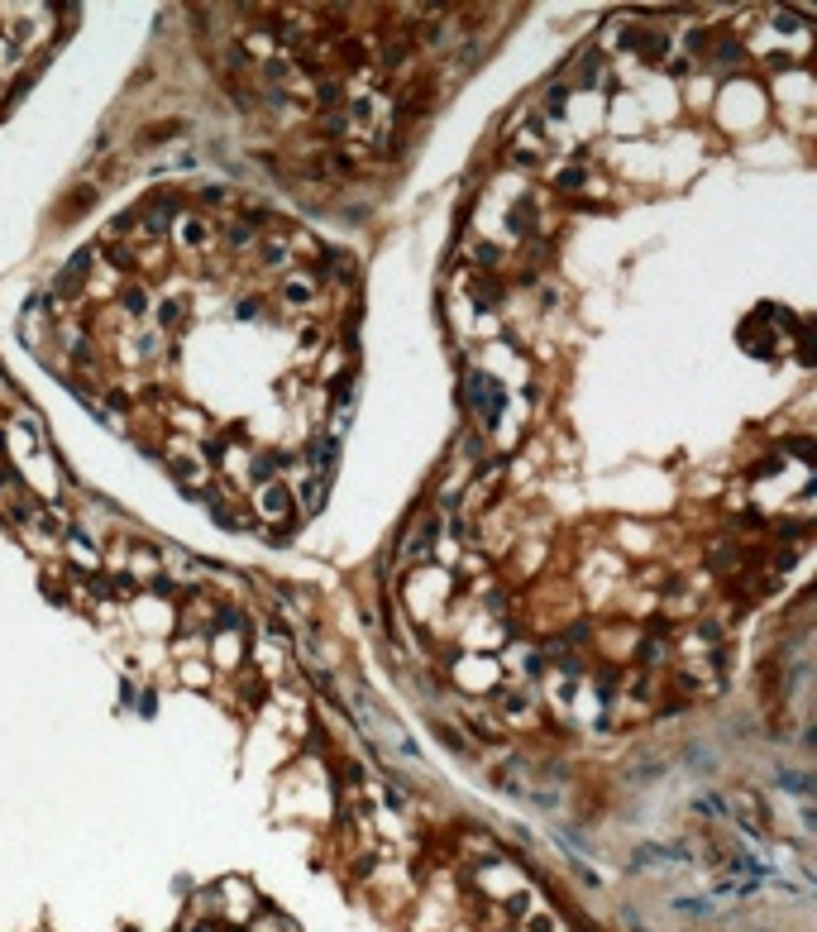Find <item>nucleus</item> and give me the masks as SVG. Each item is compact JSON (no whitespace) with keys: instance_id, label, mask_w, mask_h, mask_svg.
Masks as SVG:
<instances>
[{"instance_id":"4","label":"nucleus","mask_w":817,"mask_h":932,"mask_svg":"<svg viewBox=\"0 0 817 932\" xmlns=\"http://www.w3.org/2000/svg\"><path fill=\"white\" fill-rule=\"evenodd\" d=\"M622 48H631V53H641V58H650V63H659L664 53H669V39L655 29H641V24H631V29H622Z\"/></svg>"},{"instance_id":"18","label":"nucleus","mask_w":817,"mask_h":932,"mask_svg":"<svg viewBox=\"0 0 817 932\" xmlns=\"http://www.w3.org/2000/svg\"><path fill=\"white\" fill-rule=\"evenodd\" d=\"M287 258L292 253L282 249V244H268V249H263V263H268V268H287Z\"/></svg>"},{"instance_id":"21","label":"nucleus","mask_w":817,"mask_h":932,"mask_svg":"<svg viewBox=\"0 0 817 932\" xmlns=\"http://www.w3.org/2000/svg\"><path fill=\"white\" fill-rule=\"evenodd\" d=\"M177 129H182V125H153V129H148V134H144V139H139V143H158V139H173Z\"/></svg>"},{"instance_id":"7","label":"nucleus","mask_w":817,"mask_h":932,"mask_svg":"<svg viewBox=\"0 0 817 932\" xmlns=\"http://www.w3.org/2000/svg\"><path fill=\"white\" fill-rule=\"evenodd\" d=\"M335 63H339V67H349V72H354V67H364V63H369V44H364V39H339Z\"/></svg>"},{"instance_id":"8","label":"nucleus","mask_w":817,"mask_h":932,"mask_svg":"<svg viewBox=\"0 0 817 932\" xmlns=\"http://www.w3.org/2000/svg\"><path fill=\"white\" fill-rule=\"evenodd\" d=\"M168 469H173V478L182 483V488H192V492H196V483L206 478V469H201L196 459H182V455H173V459H168Z\"/></svg>"},{"instance_id":"5","label":"nucleus","mask_w":817,"mask_h":932,"mask_svg":"<svg viewBox=\"0 0 817 932\" xmlns=\"http://www.w3.org/2000/svg\"><path fill=\"white\" fill-rule=\"evenodd\" d=\"M435 540H440V517H426V522L406 536V545H401V559H411V564H421V559H431L435 550Z\"/></svg>"},{"instance_id":"13","label":"nucleus","mask_w":817,"mask_h":932,"mask_svg":"<svg viewBox=\"0 0 817 932\" xmlns=\"http://www.w3.org/2000/svg\"><path fill=\"white\" fill-rule=\"evenodd\" d=\"M67 545H72V554H77L81 564H96V540H86L81 531H72V536H67Z\"/></svg>"},{"instance_id":"20","label":"nucleus","mask_w":817,"mask_h":932,"mask_svg":"<svg viewBox=\"0 0 817 932\" xmlns=\"http://www.w3.org/2000/svg\"><path fill=\"white\" fill-rule=\"evenodd\" d=\"M555 182H560L564 191H574V187H583V182H588V173H583V168H569V173H560Z\"/></svg>"},{"instance_id":"16","label":"nucleus","mask_w":817,"mask_h":932,"mask_svg":"<svg viewBox=\"0 0 817 932\" xmlns=\"http://www.w3.org/2000/svg\"><path fill=\"white\" fill-rule=\"evenodd\" d=\"M235 316H240V320H258V316H263V297H254V292L240 297V301H235Z\"/></svg>"},{"instance_id":"22","label":"nucleus","mask_w":817,"mask_h":932,"mask_svg":"<svg viewBox=\"0 0 817 932\" xmlns=\"http://www.w3.org/2000/svg\"><path fill=\"white\" fill-rule=\"evenodd\" d=\"M788 450H793L803 464H813V445H808V440H788Z\"/></svg>"},{"instance_id":"11","label":"nucleus","mask_w":817,"mask_h":932,"mask_svg":"<svg viewBox=\"0 0 817 932\" xmlns=\"http://www.w3.org/2000/svg\"><path fill=\"white\" fill-rule=\"evenodd\" d=\"M406 58H411V34H397L383 44V67H401Z\"/></svg>"},{"instance_id":"9","label":"nucleus","mask_w":817,"mask_h":932,"mask_svg":"<svg viewBox=\"0 0 817 932\" xmlns=\"http://www.w3.org/2000/svg\"><path fill=\"white\" fill-rule=\"evenodd\" d=\"M177 239H182L187 249H201V244L210 239V230H206L201 216H182V221H177Z\"/></svg>"},{"instance_id":"3","label":"nucleus","mask_w":817,"mask_h":932,"mask_svg":"<svg viewBox=\"0 0 817 932\" xmlns=\"http://www.w3.org/2000/svg\"><path fill=\"white\" fill-rule=\"evenodd\" d=\"M177 221H182V201L177 196H158V201H148L139 211V225H144L148 235H168Z\"/></svg>"},{"instance_id":"19","label":"nucleus","mask_w":817,"mask_h":932,"mask_svg":"<svg viewBox=\"0 0 817 932\" xmlns=\"http://www.w3.org/2000/svg\"><path fill=\"white\" fill-rule=\"evenodd\" d=\"M798 364H813V330L798 325Z\"/></svg>"},{"instance_id":"1","label":"nucleus","mask_w":817,"mask_h":932,"mask_svg":"<svg viewBox=\"0 0 817 932\" xmlns=\"http://www.w3.org/2000/svg\"><path fill=\"white\" fill-rule=\"evenodd\" d=\"M468 407L483 416V426H497V416L507 407V388L497 378H488V373H473L468 378Z\"/></svg>"},{"instance_id":"14","label":"nucleus","mask_w":817,"mask_h":932,"mask_svg":"<svg viewBox=\"0 0 817 932\" xmlns=\"http://www.w3.org/2000/svg\"><path fill=\"white\" fill-rule=\"evenodd\" d=\"M540 106H545L550 115H564V106H569V86H564V81H555V86L545 91V101H540Z\"/></svg>"},{"instance_id":"6","label":"nucleus","mask_w":817,"mask_h":932,"mask_svg":"<svg viewBox=\"0 0 817 932\" xmlns=\"http://www.w3.org/2000/svg\"><path fill=\"white\" fill-rule=\"evenodd\" d=\"M153 325H158V330H182V325H187V301L182 297L158 301V306H153Z\"/></svg>"},{"instance_id":"12","label":"nucleus","mask_w":817,"mask_h":932,"mask_svg":"<svg viewBox=\"0 0 817 932\" xmlns=\"http://www.w3.org/2000/svg\"><path fill=\"white\" fill-rule=\"evenodd\" d=\"M120 306H125L129 316H148V292H144L139 283H134V287H125V292H120Z\"/></svg>"},{"instance_id":"15","label":"nucleus","mask_w":817,"mask_h":932,"mask_svg":"<svg viewBox=\"0 0 817 932\" xmlns=\"http://www.w3.org/2000/svg\"><path fill=\"white\" fill-rule=\"evenodd\" d=\"M86 201H96V187H91V191H86V187L72 191V196H67V211L58 216V221H72V216H81V211H86Z\"/></svg>"},{"instance_id":"17","label":"nucleus","mask_w":817,"mask_h":932,"mask_svg":"<svg viewBox=\"0 0 817 932\" xmlns=\"http://www.w3.org/2000/svg\"><path fill=\"white\" fill-rule=\"evenodd\" d=\"M597 67H602V58H597V53H588V58L578 63V81H583V86H593V81H597Z\"/></svg>"},{"instance_id":"2","label":"nucleus","mask_w":817,"mask_h":932,"mask_svg":"<svg viewBox=\"0 0 817 932\" xmlns=\"http://www.w3.org/2000/svg\"><path fill=\"white\" fill-rule=\"evenodd\" d=\"M258 512H263L272 526H287L292 517H297L292 488H287V483H277V478H272V483H263V488H258Z\"/></svg>"},{"instance_id":"10","label":"nucleus","mask_w":817,"mask_h":932,"mask_svg":"<svg viewBox=\"0 0 817 932\" xmlns=\"http://www.w3.org/2000/svg\"><path fill=\"white\" fill-rule=\"evenodd\" d=\"M316 292H321V287L306 283V278H292V283H282V301H292V306H311V301H316Z\"/></svg>"}]
</instances>
